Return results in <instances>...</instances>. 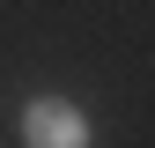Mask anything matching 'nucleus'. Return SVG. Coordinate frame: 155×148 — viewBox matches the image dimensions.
<instances>
[{"mask_svg":"<svg viewBox=\"0 0 155 148\" xmlns=\"http://www.w3.org/2000/svg\"><path fill=\"white\" fill-rule=\"evenodd\" d=\"M22 141L30 148H89V119L67 96H30L22 104Z\"/></svg>","mask_w":155,"mask_h":148,"instance_id":"nucleus-1","label":"nucleus"}]
</instances>
